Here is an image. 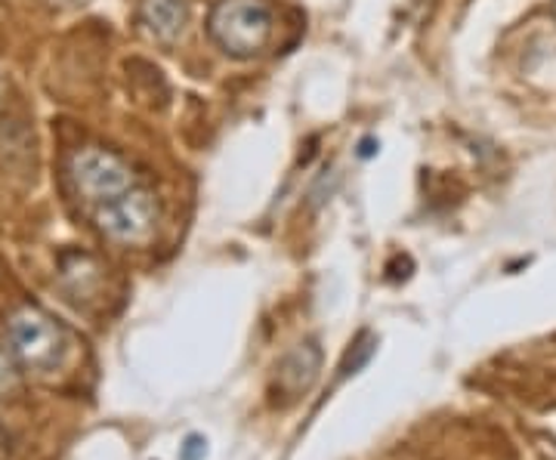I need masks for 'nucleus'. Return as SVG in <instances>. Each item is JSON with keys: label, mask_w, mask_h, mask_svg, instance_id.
<instances>
[{"label": "nucleus", "mask_w": 556, "mask_h": 460, "mask_svg": "<svg viewBox=\"0 0 556 460\" xmlns=\"http://www.w3.org/2000/svg\"><path fill=\"white\" fill-rule=\"evenodd\" d=\"M207 28L223 53L236 60H251L269 43L273 7L269 0H219L211 10Z\"/></svg>", "instance_id": "nucleus-1"}, {"label": "nucleus", "mask_w": 556, "mask_h": 460, "mask_svg": "<svg viewBox=\"0 0 556 460\" xmlns=\"http://www.w3.org/2000/svg\"><path fill=\"white\" fill-rule=\"evenodd\" d=\"M7 337H10V349L16 353V359L31 371H53L65 361V353H68L65 328L35 306H25L10 319Z\"/></svg>", "instance_id": "nucleus-2"}, {"label": "nucleus", "mask_w": 556, "mask_h": 460, "mask_svg": "<svg viewBox=\"0 0 556 460\" xmlns=\"http://www.w3.org/2000/svg\"><path fill=\"white\" fill-rule=\"evenodd\" d=\"M159 199L149 189H127L124 195L115 201H105L97 210V226L102 235H109L112 241L121 244H139L146 241L155 226H159Z\"/></svg>", "instance_id": "nucleus-3"}, {"label": "nucleus", "mask_w": 556, "mask_h": 460, "mask_svg": "<svg viewBox=\"0 0 556 460\" xmlns=\"http://www.w3.org/2000/svg\"><path fill=\"white\" fill-rule=\"evenodd\" d=\"M72 182L80 199H87L90 204H105L134 189V170L115 152L80 149L72 158Z\"/></svg>", "instance_id": "nucleus-4"}, {"label": "nucleus", "mask_w": 556, "mask_h": 460, "mask_svg": "<svg viewBox=\"0 0 556 460\" xmlns=\"http://www.w3.org/2000/svg\"><path fill=\"white\" fill-rule=\"evenodd\" d=\"M321 371V349L316 341L298 343L285 359L278 361L276 368V401L278 405H291L298 401L303 393L313 389Z\"/></svg>", "instance_id": "nucleus-5"}, {"label": "nucleus", "mask_w": 556, "mask_h": 460, "mask_svg": "<svg viewBox=\"0 0 556 460\" xmlns=\"http://www.w3.org/2000/svg\"><path fill=\"white\" fill-rule=\"evenodd\" d=\"M186 16H189L186 0H142L139 3V22L159 40L177 38L186 25Z\"/></svg>", "instance_id": "nucleus-6"}, {"label": "nucleus", "mask_w": 556, "mask_h": 460, "mask_svg": "<svg viewBox=\"0 0 556 460\" xmlns=\"http://www.w3.org/2000/svg\"><path fill=\"white\" fill-rule=\"evenodd\" d=\"M375 346H378V337L365 331V334H362V337L353 343V349L346 353L343 365H340V378H350V374H356L358 368H365V365H368V359L375 356Z\"/></svg>", "instance_id": "nucleus-7"}, {"label": "nucleus", "mask_w": 556, "mask_h": 460, "mask_svg": "<svg viewBox=\"0 0 556 460\" xmlns=\"http://www.w3.org/2000/svg\"><path fill=\"white\" fill-rule=\"evenodd\" d=\"M22 386L20 365H16V353L0 346V399H10L16 396Z\"/></svg>", "instance_id": "nucleus-8"}, {"label": "nucleus", "mask_w": 556, "mask_h": 460, "mask_svg": "<svg viewBox=\"0 0 556 460\" xmlns=\"http://www.w3.org/2000/svg\"><path fill=\"white\" fill-rule=\"evenodd\" d=\"M207 455V442L201 439V436H189L186 445H182V451H179V460H201Z\"/></svg>", "instance_id": "nucleus-9"}, {"label": "nucleus", "mask_w": 556, "mask_h": 460, "mask_svg": "<svg viewBox=\"0 0 556 460\" xmlns=\"http://www.w3.org/2000/svg\"><path fill=\"white\" fill-rule=\"evenodd\" d=\"M362 158H368V155H375V140H365L362 142V152H358Z\"/></svg>", "instance_id": "nucleus-10"}, {"label": "nucleus", "mask_w": 556, "mask_h": 460, "mask_svg": "<svg viewBox=\"0 0 556 460\" xmlns=\"http://www.w3.org/2000/svg\"><path fill=\"white\" fill-rule=\"evenodd\" d=\"M3 97H7V84L0 78V112H3Z\"/></svg>", "instance_id": "nucleus-11"}, {"label": "nucleus", "mask_w": 556, "mask_h": 460, "mask_svg": "<svg viewBox=\"0 0 556 460\" xmlns=\"http://www.w3.org/2000/svg\"><path fill=\"white\" fill-rule=\"evenodd\" d=\"M551 10H554V16H556V0H551Z\"/></svg>", "instance_id": "nucleus-12"}]
</instances>
